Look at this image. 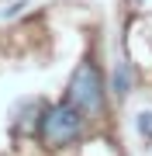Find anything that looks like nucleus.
I'll return each instance as SVG.
<instances>
[{"mask_svg":"<svg viewBox=\"0 0 152 156\" xmlns=\"http://www.w3.org/2000/svg\"><path fill=\"white\" fill-rule=\"evenodd\" d=\"M83 111H79L76 104H52L45 115H42L38 122V132H42V142L49 146V149H62V146H73L79 139V132H83Z\"/></svg>","mask_w":152,"mask_h":156,"instance_id":"obj_1","label":"nucleus"},{"mask_svg":"<svg viewBox=\"0 0 152 156\" xmlns=\"http://www.w3.org/2000/svg\"><path fill=\"white\" fill-rule=\"evenodd\" d=\"M69 104H76L83 115H100L104 111V83H100V69L93 62H79L73 80H69Z\"/></svg>","mask_w":152,"mask_h":156,"instance_id":"obj_2","label":"nucleus"},{"mask_svg":"<svg viewBox=\"0 0 152 156\" xmlns=\"http://www.w3.org/2000/svg\"><path fill=\"white\" fill-rule=\"evenodd\" d=\"M131 90V66L128 62H118V69H114V94L124 97Z\"/></svg>","mask_w":152,"mask_h":156,"instance_id":"obj_3","label":"nucleus"},{"mask_svg":"<svg viewBox=\"0 0 152 156\" xmlns=\"http://www.w3.org/2000/svg\"><path fill=\"white\" fill-rule=\"evenodd\" d=\"M138 132L152 139V111H142V115H138Z\"/></svg>","mask_w":152,"mask_h":156,"instance_id":"obj_4","label":"nucleus"},{"mask_svg":"<svg viewBox=\"0 0 152 156\" xmlns=\"http://www.w3.org/2000/svg\"><path fill=\"white\" fill-rule=\"evenodd\" d=\"M135 4H149V0H135Z\"/></svg>","mask_w":152,"mask_h":156,"instance_id":"obj_5","label":"nucleus"}]
</instances>
